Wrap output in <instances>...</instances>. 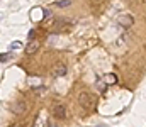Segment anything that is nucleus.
<instances>
[{
	"mask_svg": "<svg viewBox=\"0 0 146 127\" xmlns=\"http://www.w3.org/2000/svg\"><path fill=\"white\" fill-rule=\"evenodd\" d=\"M44 90H46V88H44L42 85H41V86H33V91H34V93H42Z\"/></svg>",
	"mask_w": 146,
	"mask_h": 127,
	"instance_id": "13",
	"label": "nucleus"
},
{
	"mask_svg": "<svg viewBox=\"0 0 146 127\" xmlns=\"http://www.w3.org/2000/svg\"><path fill=\"white\" fill-rule=\"evenodd\" d=\"M10 110L14 112V114H22V112H26V102L24 100H17L15 103H12V107H10Z\"/></svg>",
	"mask_w": 146,
	"mask_h": 127,
	"instance_id": "3",
	"label": "nucleus"
},
{
	"mask_svg": "<svg viewBox=\"0 0 146 127\" xmlns=\"http://www.w3.org/2000/svg\"><path fill=\"white\" fill-rule=\"evenodd\" d=\"M49 127H53V126H49Z\"/></svg>",
	"mask_w": 146,
	"mask_h": 127,
	"instance_id": "16",
	"label": "nucleus"
},
{
	"mask_svg": "<svg viewBox=\"0 0 146 127\" xmlns=\"http://www.w3.org/2000/svg\"><path fill=\"white\" fill-rule=\"evenodd\" d=\"M70 3H72V0H58V2H56V7L63 9V7H68Z\"/></svg>",
	"mask_w": 146,
	"mask_h": 127,
	"instance_id": "10",
	"label": "nucleus"
},
{
	"mask_svg": "<svg viewBox=\"0 0 146 127\" xmlns=\"http://www.w3.org/2000/svg\"><path fill=\"white\" fill-rule=\"evenodd\" d=\"M39 46H41V44H39L36 39H34V41H29V44L26 46V53H27V54H34L37 49H39Z\"/></svg>",
	"mask_w": 146,
	"mask_h": 127,
	"instance_id": "5",
	"label": "nucleus"
},
{
	"mask_svg": "<svg viewBox=\"0 0 146 127\" xmlns=\"http://www.w3.org/2000/svg\"><path fill=\"white\" fill-rule=\"evenodd\" d=\"M21 47H22V44H21L19 41L10 42V46H9V49H10V51H14V49H21Z\"/></svg>",
	"mask_w": 146,
	"mask_h": 127,
	"instance_id": "11",
	"label": "nucleus"
},
{
	"mask_svg": "<svg viewBox=\"0 0 146 127\" xmlns=\"http://www.w3.org/2000/svg\"><path fill=\"white\" fill-rule=\"evenodd\" d=\"M104 82H106V85H115L117 83V76L114 73H109V75L104 76Z\"/></svg>",
	"mask_w": 146,
	"mask_h": 127,
	"instance_id": "7",
	"label": "nucleus"
},
{
	"mask_svg": "<svg viewBox=\"0 0 146 127\" xmlns=\"http://www.w3.org/2000/svg\"><path fill=\"white\" fill-rule=\"evenodd\" d=\"M119 24H121L122 27H131V26L134 24V19H133L131 15H122V17H119Z\"/></svg>",
	"mask_w": 146,
	"mask_h": 127,
	"instance_id": "4",
	"label": "nucleus"
},
{
	"mask_svg": "<svg viewBox=\"0 0 146 127\" xmlns=\"http://www.w3.org/2000/svg\"><path fill=\"white\" fill-rule=\"evenodd\" d=\"M51 15V10L49 9H42V17H49Z\"/></svg>",
	"mask_w": 146,
	"mask_h": 127,
	"instance_id": "15",
	"label": "nucleus"
},
{
	"mask_svg": "<svg viewBox=\"0 0 146 127\" xmlns=\"http://www.w3.org/2000/svg\"><path fill=\"white\" fill-rule=\"evenodd\" d=\"M95 85H97V88H99L100 91H106V88H107V85H106V82H104V78H100V76H97Z\"/></svg>",
	"mask_w": 146,
	"mask_h": 127,
	"instance_id": "8",
	"label": "nucleus"
},
{
	"mask_svg": "<svg viewBox=\"0 0 146 127\" xmlns=\"http://www.w3.org/2000/svg\"><path fill=\"white\" fill-rule=\"evenodd\" d=\"M10 59V53H3V54H0V63H5V61H9Z\"/></svg>",
	"mask_w": 146,
	"mask_h": 127,
	"instance_id": "12",
	"label": "nucleus"
},
{
	"mask_svg": "<svg viewBox=\"0 0 146 127\" xmlns=\"http://www.w3.org/2000/svg\"><path fill=\"white\" fill-rule=\"evenodd\" d=\"M34 36H36V31H34V29H31V31H29V34H27L29 41H34Z\"/></svg>",
	"mask_w": 146,
	"mask_h": 127,
	"instance_id": "14",
	"label": "nucleus"
},
{
	"mask_svg": "<svg viewBox=\"0 0 146 127\" xmlns=\"http://www.w3.org/2000/svg\"><path fill=\"white\" fill-rule=\"evenodd\" d=\"M46 126H48L46 119H44L42 115H37V119H36V124H34V127H46Z\"/></svg>",
	"mask_w": 146,
	"mask_h": 127,
	"instance_id": "9",
	"label": "nucleus"
},
{
	"mask_svg": "<svg viewBox=\"0 0 146 127\" xmlns=\"http://www.w3.org/2000/svg\"><path fill=\"white\" fill-rule=\"evenodd\" d=\"M78 103H80L83 109H90V105H92V97H90L87 91H82V93L78 95Z\"/></svg>",
	"mask_w": 146,
	"mask_h": 127,
	"instance_id": "1",
	"label": "nucleus"
},
{
	"mask_svg": "<svg viewBox=\"0 0 146 127\" xmlns=\"http://www.w3.org/2000/svg\"><path fill=\"white\" fill-rule=\"evenodd\" d=\"M53 114H54V117H56V119H61V120H65V119H66V105H63V103H58V105H54V109H53Z\"/></svg>",
	"mask_w": 146,
	"mask_h": 127,
	"instance_id": "2",
	"label": "nucleus"
},
{
	"mask_svg": "<svg viewBox=\"0 0 146 127\" xmlns=\"http://www.w3.org/2000/svg\"><path fill=\"white\" fill-rule=\"evenodd\" d=\"M53 75H54L56 78H60V76H65V75H66V64H58V66L53 70Z\"/></svg>",
	"mask_w": 146,
	"mask_h": 127,
	"instance_id": "6",
	"label": "nucleus"
}]
</instances>
